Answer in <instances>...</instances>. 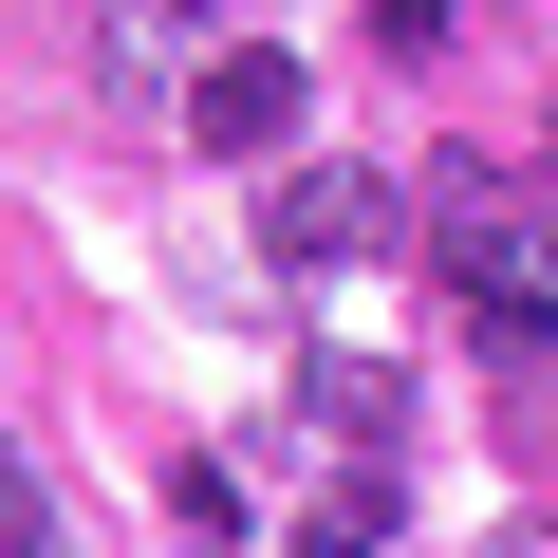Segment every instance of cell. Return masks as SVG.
<instances>
[{"mask_svg": "<svg viewBox=\"0 0 558 558\" xmlns=\"http://www.w3.org/2000/svg\"><path fill=\"white\" fill-rule=\"evenodd\" d=\"M410 223H428V186H391V168H279V186H260V260H279V279L391 260Z\"/></svg>", "mask_w": 558, "mask_h": 558, "instance_id": "6da1fadb", "label": "cell"}, {"mask_svg": "<svg viewBox=\"0 0 558 558\" xmlns=\"http://www.w3.org/2000/svg\"><path fill=\"white\" fill-rule=\"evenodd\" d=\"M205 168H279V149H299V57H279V38H223L205 57V94L168 112Z\"/></svg>", "mask_w": 558, "mask_h": 558, "instance_id": "7a4b0ae2", "label": "cell"}, {"mask_svg": "<svg viewBox=\"0 0 558 558\" xmlns=\"http://www.w3.org/2000/svg\"><path fill=\"white\" fill-rule=\"evenodd\" d=\"M205 57H223L205 0H94V75H112L131 112H186V94H205Z\"/></svg>", "mask_w": 558, "mask_h": 558, "instance_id": "3957f363", "label": "cell"}, {"mask_svg": "<svg viewBox=\"0 0 558 558\" xmlns=\"http://www.w3.org/2000/svg\"><path fill=\"white\" fill-rule=\"evenodd\" d=\"M373 38H391V57H428V38H447V0H373Z\"/></svg>", "mask_w": 558, "mask_h": 558, "instance_id": "277c9868", "label": "cell"}, {"mask_svg": "<svg viewBox=\"0 0 558 558\" xmlns=\"http://www.w3.org/2000/svg\"><path fill=\"white\" fill-rule=\"evenodd\" d=\"M0 558H57V539H38V502H20V465H0Z\"/></svg>", "mask_w": 558, "mask_h": 558, "instance_id": "5b68a950", "label": "cell"}, {"mask_svg": "<svg viewBox=\"0 0 558 558\" xmlns=\"http://www.w3.org/2000/svg\"><path fill=\"white\" fill-rule=\"evenodd\" d=\"M299 558H354V539H299Z\"/></svg>", "mask_w": 558, "mask_h": 558, "instance_id": "8992f818", "label": "cell"}]
</instances>
